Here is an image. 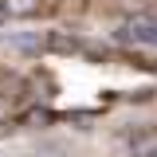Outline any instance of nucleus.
<instances>
[{
	"mask_svg": "<svg viewBox=\"0 0 157 157\" xmlns=\"http://www.w3.org/2000/svg\"><path fill=\"white\" fill-rule=\"evenodd\" d=\"M130 39H137V43H157V24L134 20V24H130Z\"/></svg>",
	"mask_w": 157,
	"mask_h": 157,
	"instance_id": "1",
	"label": "nucleus"
},
{
	"mask_svg": "<svg viewBox=\"0 0 157 157\" xmlns=\"http://www.w3.org/2000/svg\"><path fill=\"white\" fill-rule=\"evenodd\" d=\"M4 8H8V12H12V16H32V12H36L39 4H36V0H8V4H4Z\"/></svg>",
	"mask_w": 157,
	"mask_h": 157,
	"instance_id": "2",
	"label": "nucleus"
}]
</instances>
